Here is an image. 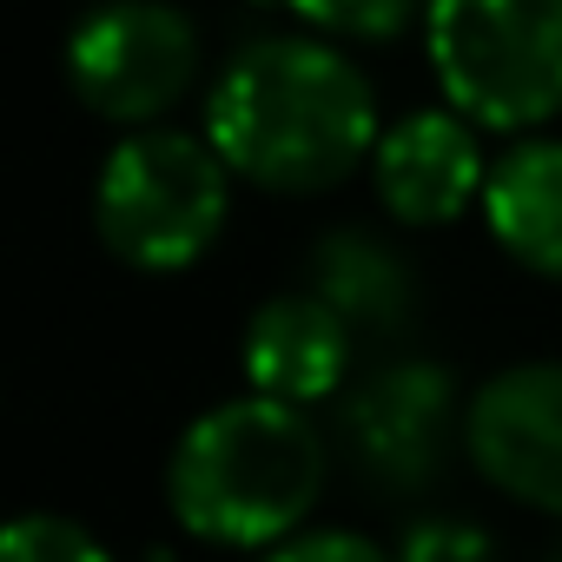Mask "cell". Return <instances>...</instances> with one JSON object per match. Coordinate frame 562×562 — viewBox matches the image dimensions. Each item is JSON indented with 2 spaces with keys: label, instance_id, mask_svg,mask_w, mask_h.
I'll return each mask as SVG.
<instances>
[{
  "label": "cell",
  "instance_id": "obj_1",
  "mask_svg": "<svg viewBox=\"0 0 562 562\" xmlns=\"http://www.w3.org/2000/svg\"><path fill=\"white\" fill-rule=\"evenodd\" d=\"M378 87L325 34H265L238 47L205 93V139L232 179L312 199L345 186L378 153Z\"/></svg>",
  "mask_w": 562,
  "mask_h": 562
},
{
  "label": "cell",
  "instance_id": "obj_2",
  "mask_svg": "<svg viewBox=\"0 0 562 562\" xmlns=\"http://www.w3.org/2000/svg\"><path fill=\"white\" fill-rule=\"evenodd\" d=\"M331 443L305 404L245 391L186 424L166 463V509L212 549H271L312 522Z\"/></svg>",
  "mask_w": 562,
  "mask_h": 562
},
{
  "label": "cell",
  "instance_id": "obj_3",
  "mask_svg": "<svg viewBox=\"0 0 562 562\" xmlns=\"http://www.w3.org/2000/svg\"><path fill=\"white\" fill-rule=\"evenodd\" d=\"M225 212H232V166L205 133L133 126L93 179L100 245L153 278L192 271L218 245Z\"/></svg>",
  "mask_w": 562,
  "mask_h": 562
},
{
  "label": "cell",
  "instance_id": "obj_4",
  "mask_svg": "<svg viewBox=\"0 0 562 562\" xmlns=\"http://www.w3.org/2000/svg\"><path fill=\"white\" fill-rule=\"evenodd\" d=\"M424 60L443 106L522 139L562 113V0H430Z\"/></svg>",
  "mask_w": 562,
  "mask_h": 562
},
{
  "label": "cell",
  "instance_id": "obj_5",
  "mask_svg": "<svg viewBox=\"0 0 562 562\" xmlns=\"http://www.w3.org/2000/svg\"><path fill=\"white\" fill-rule=\"evenodd\" d=\"M199 80V27L166 0H100L67 34V87L106 126H166Z\"/></svg>",
  "mask_w": 562,
  "mask_h": 562
},
{
  "label": "cell",
  "instance_id": "obj_6",
  "mask_svg": "<svg viewBox=\"0 0 562 562\" xmlns=\"http://www.w3.org/2000/svg\"><path fill=\"white\" fill-rule=\"evenodd\" d=\"M463 411L470 404L443 364L397 358L345 397V450L384 496H417L443 476L450 443L463 437Z\"/></svg>",
  "mask_w": 562,
  "mask_h": 562
},
{
  "label": "cell",
  "instance_id": "obj_7",
  "mask_svg": "<svg viewBox=\"0 0 562 562\" xmlns=\"http://www.w3.org/2000/svg\"><path fill=\"white\" fill-rule=\"evenodd\" d=\"M463 450L496 496L562 516V358H529L483 378L463 411Z\"/></svg>",
  "mask_w": 562,
  "mask_h": 562
},
{
  "label": "cell",
  "instance_id": "obj_8",
  "mask_svg": "<svg viewBox=\"0 0 562 562\" xmlns=\"http://www.w3.org/2000/svg\"><path fill=\"white\" fill-rule=\"evenodd\" d=\"M483 126H470L457 106H417L378 133L371 153V192L397 225H457L470 205H483L490 159Z\"/></svg>",
  "mask_w": 562,
  "mask_h": 562
},
{
  "label": "cell",
  "instance_id": "obj_9",
  "mask_svg": "<svg viewBox=\"0 0 562 562\" xmlns=\"http://www.w3.org/2000/svg\"><path fill=\"white\" fill-rule=\"evenodd\" d=\"M358 358V331L318 299V292H285V299H265L238 338V364L245 384L265 397H285V404H325L345 391Z\"/></svg>",
  "mask_w": 562,
  "mask_h": 562
},
{
  "label": "cell",
  "instance_id": "obj_10",
  "mask_svg": "<svg viewBox=\"0 0 562 562\" xmlns=\"http://www.w3.org/2000/svg\"><path fill=\"white\" fill-rule=\"evenodd\" d=\"M305 292H318L358 338H397L417 312V271L391 238L364 225H331L305 251Z\"/></svg>",
  "mask_w": 562,
  "mask_h": 562
},
{
  "label": "cell",
  "instance_id": "obj_11",
  "mask_svg": "<svg viewBox=\"0 0 562 562\" xmlns=\"http://www.w3.org/2000/svg\"><path fill=\"white\" fill-rule=\"evenodd\" d=\"M476 212L522 271L562 278V139L522 133L509 153H496Z\"/></svg>",
  "mask_w": 562,
  "mask_h": 562
},
{
  "label": "cell",
  "instance_id": "obj_12",
  "mask_svg": "<svg viewBox=\"0 0 562 562\" xmlns=\"http://www.w3.org/2000/svg\"><path fill=\"white\" fill-rule=\"evenodd\" d=\"M278 14H292L305 34H325V41H397L424 21L430 0H271Z\"/></svg>",
  "mask_w": 562,
  "mask_h": 562
},
{
  "label": "cell",
  "instance_id": "obj_13",
  "mask_svg": "<svg viewBox=\"0 0 562 562\" xmlns=\"http://www.w3.org/2000/svg\"><path fill=\"white\" fill-rule=\"evenodd\" d=\"M0 562H113V549L87 522L34 509V516H14L0 529Z\"/></svg>",
  "mask_w": 562,
  "mask_h": 562
},
{
  "label": "cell",
  "instance_id": "obj_14",
  "mask_svg": "<svg viewBox=\"0 0 562 562\" xmlns=\"http://www.w3.org/2000/svg\"><path fill=\"white\" fill-rule=\"evenodd\" d=\"M391 562H496V542L470 516H424L404 529Z\"/></svg>",
  "mask_w": 562,
  "mask_h": 562
},
{
  "label": "cell",
  "instance_id": "obj_15",
  "mask_svg": "<svg viewBox=\"0 0 562 562\" xmlns=\"http://www.w3.org/2000/svg\"><path fill=\"white\" fill-rule=\"evenodd\" d=\"M258 562H391V555L358 529H299L285 542H271Z\"/></svg>",
  "mask_w": 562,
  "mask_h": 562
},
{
  "label": "cell",
  "instance_id": "obj_16",
  "mask_svg": "<svg viewBox=\"0 0 562 562\" xmlns=\"http://www.w3.org/2000/svg\"><path fill=\"white\" fill-rule=\"evenodd\" d=\"M549 562H562V549H555V555H549Z\"/></svg>",
  "mask_w": 562,
  "mask_h": 562
},
{
  "label": "cell",
  "instance_id": "obj_17",
  "mask_svg": "<svg viewBox=\"0 0 562 562\" xmlns=\"http://www.w3.org/2000/svg\"><path fill=\"white\" fill-rule=\"evenodd\" d=\"M153 562H166V555H153Z\"/></svg>",
  "mask_w": 562,
  "mask_h": 562
}]
</instances>
